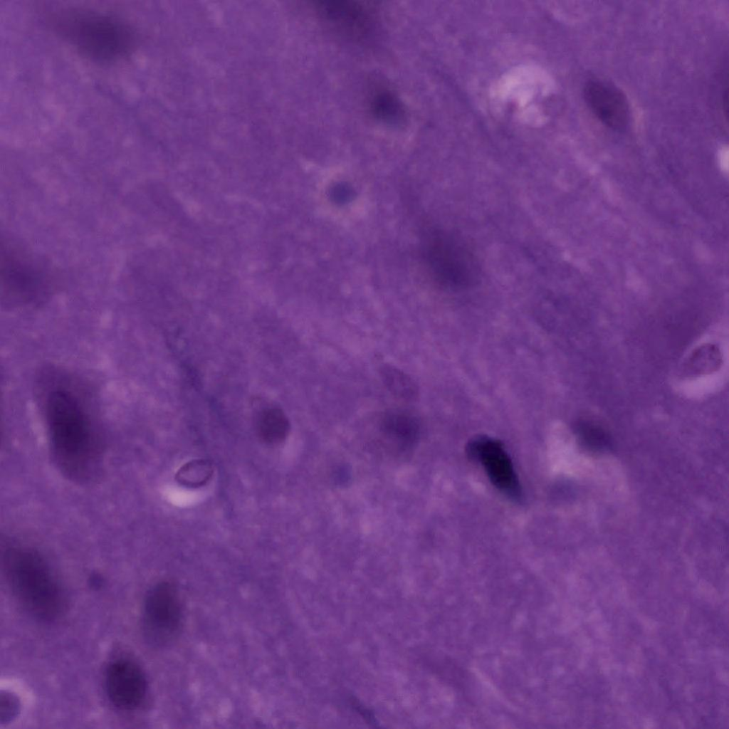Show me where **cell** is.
Wrapping results in <instances>:
<instances>
[{"mask_svg":"<svg viewBox=\"0 0 729 729\" xmlns=\"http://www.w3.org/2000/svg\"><path fill=\"white\" fill-rule=\"evenodd\" d=\"M53 31L83 57L103 64L120 61L137 45L134 28L122 18L107 11L68 7L48 16Z\"/></svg>","mask_w":729,"mask_h":729,"instance_id":"obj_1","label":"cell"},{"mask_svg":"<svg viewBox=\"0 0 729 729\" xmlns=\"http://www.w3.org/2000/svg\"><path fill=\"white\" fill-rule=\"evenodd\" d=\"M46 421L54 456L61 469L76 479L91 475L98 449L88 415L66 390H54L46 400Z\"/></svg>","mask_w":729,"mask_h":729,"instance_id":"obj_2","label":"cell"},{"mask_svg":"<svg viewBox=\"0 0 729 729\" xmlns=\"http://www.w3.org/2000/svg\"><path fill=\"white\" fill-rule=\"evenodd\" d=\"M2 568L13 595L30 615L53 621L65 612L67 595L38 552L27 547H9L2 555Z\"/></svg>","mask_w":729,"mask_h":729,"instance_id":"obj_3","label":"cell"},{"mask_svg":"<svg viewBox=\"0 0 729 729\" xmlns=\"http://www.w3.org/2000/svg\"><path fill=\"white\" fill-rule=\"evenodd\" d=\"M184 624L183 603L177 587L160 582L147 593L142 613V628L147 642L164 647L175 641Z\"/></svg>","mask_w":729,"mask_h":729,"instance_id":"obj_4","label":"cell"},{"mask_svg":"<svg viewBox=\"0 0 729 729\" xmlns=\"http://www.w3.org/2000/svg\"><path fill=\"white\" fill-rule=\"evenodd\" d=\"M1 258V283L7 291L29 294L46 283L48 273L43 264L21 246L6 242Z\"/></svg>","mask_w":729,"mask_h":729,"instance_id":"obj_5","label":"cell"},{"mask_svg":"<svg viewBox=\"0 0 729 729\" xmlns=\"http://www.w3.org/2000/svg\"><path fill=\"white\" fill-rule=\"evenodd\" d=\"M583 94L589 109L604 126L619 132L626 129L631 120L630 107L619 88L602 79L592 78L584 84Z\"/></svg>","mask_w":729,"mask_h":729,"instance_id":"obj_6","label":"cell"},{"mask_svg":"<svg viewBox=\"0 0 729 729\" xmlns=\"http://www.w3.org/2000/svg\"><path fill=\"white\" fill-rule=\"evenodd\" d=\"M319 17L337 32L362 40L374 25L373 8L362 1L325 0L314 1Z\"/></svg>","mask_w":729,"mask_h":729,"instance_id":"obj_7","label":"cell"},{"mask_svg":"<svg viewBox=\"0 0 729 729\" xmlns=\"http://www.w3.org/2000/svg\"><path fill=\"white\" fill-rule=\"evenodd\" d=\"M470 457L479 461L493 485L513 499L520 498V488L511 461L503 444L487 436L471 440L468 446Z\"/></svg>","mask_w":729,"mask_h":729,"instance_id":"obj_8","label":"cell"},{"mask_svg":"<svg viewBox=\"0 0 729 729\" xmlns=\"http://www.w3.org/2000/svg\"><path fill=\"white\" fill-rule=\"evenodd\" d=\"M105 688L115 707L130 710L142 703L147 683L139 666L129 660L120 659L110 664L106 671Z\"/></svg>","mask_w":729,"mask_h":729,"instance_id":"obj_9","label":"cell"},{"mask_svg":"<svg viewBox=\"0 0 729 729\" xmlns=\"http://www.w3.org/2000/svg\"><path fill=\"white\" fill-rule=\"evenodd\" d=\"M379 427L389 439L404 451L414 447L420 436L419 421L407 410L386 411L380 419Z\"/></svg>","mask_w":729,"mask_h":729,"instance_id":"obj_10","label":"cell"},{"mask_svg":"<svg viewBox=\"0 0 729 729\" xmlns=\"http://www.w3.org/2000/svg\"><path fill=\"white\" fill-rule=\"evenodd\" d=\"M290 431V423L285 413L278 408H268L259 416L256 431L264 443L273 445L283 441Z\"/></svg>","mask_w":729,"mask_h":729,"instance_id":"obj_11","label":"cell"},{"mask_svg":"<svg viewBox=\"0 0 729 729\" xmlns=\"http://www.w3.org/2000/svg\"><path fill=\"white\" fill-rule=\"evenodd\" d=\"M370 112L387 124H397L404 118V110L399 98L390 90L379 89L370 98Z\"/></svg>","mask_w":729,"mask_h":729,"instance_id":"obj_12","label":"cell"},{"mask_svg":"<svg viewBox=\"0 0 729 729\" xmlns=\"http://www.w3.org/2000/svg\"><path fill=\"white\" fill-rule=\"evenodd\" d=\"M214 471V466L210 461L194 458L184 463L177 470L175 480L184 487L198 488L210 481Z\"/></svg>","mask_w":729,"mask_h":729,"instance_id":"obj_13","label":"cell"},{"mask_svg":"<svg viewBox=\"0 0 729 729\" xmlns=\"http://www.w3.org/2000/svg\"><path fill=\"white\" fill-rule=\"evenodd\" d=\"M379 373L384 384L394 396L407 401L416 399L417 387L413 379L402 370L384 364L380 367Z\"/></svg>","mask_w":729,"mask_h":729,"instance_id":"obj_14","label":"cell"},{"mask_svg":"<svg viewBox=\"0 0 729 729\" xmlns=\"http://www.w3.org/2000/svg\"><path fill=\"white\" fill-rule=\"evenodd\" d=\"M577 431L582 444L591 451L602 452L609 449V435L601 425L591 421H584L578 425Z\"/></svg>","mask_w":729,"mask_h":729,"instance_id":"obj_15","label":"cell"},{"mask_svg":"<svg viewBox=\"0 0 729 729\" xmlns=\"http://www.w3.org/2000/svg\"><path fill=\"white\" fill-rule=\"evenodd\" d=\"M721 364L720 352L715 346L706 345L691 355L687 363L688 370L694 374H706L716 370Z\"/></svg>","mask_w":729,"mask_h":729,"instance_id":"obj_16","label":"cell"},{"mask_svg":"<svg viewBox=\"0 0 729 729\" xmlns=\"http://www.w3.org/2000/svg\"><path fill=\"white\" fill-rule=\"evenodd\" d=\"M19 702L15 695L1 692L0 697V722L5 723L14 719L19 710Z\"/></svg>","mask_w":729,"mask_h":729,"instance_id":"obj_17","label":"cell"}]
</instances>
